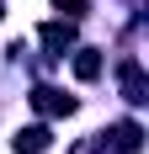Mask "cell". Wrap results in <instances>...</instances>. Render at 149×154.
Segmentation results:
<instances>
[{"label": "cell", "mask_w": 149, "mask_h": 154, "mask_svg": "<svg viewBox=\"0 0 149 154\" xmlns=\"http://www.w3.org/2000/svg\"><path fill=\"white\" fill-rule=\"evenodd\" d=\"M32 106L43 112V117H69V112H74V96L53 91V85H37V91H32Z\"/></svg>", "instance_id": "1"}, {"label": "cell", "mask_w": 149, "mask_h": 154, "mask_svg": "<svg viewBox=\"0 0 149 154\" xmlns=\"http://www.w3.org/2000/svg\"><path fill=\"white\" fill-rule=\"evenodd\" d=\"M43 48L53 53V59H64V53L74 48V21H48L43 27Z\"/></svg>", "instance_id": "2"}, {"label": "cell", "mask_w": 149, "mask_h": 154, "mask_svg": "<svg viewBox=\"0 0 149 154\" xmlns=\"http://www.w3.org/2000/svg\"><path fill=\"white\" fill-rule=\"evenodd\" d=\"M122 96H128L133 106H144V101H149V85H144V69H138V59H122Z\"/></svg>", "instance_id": "3"}, {"label": "cell", "mask_w": 149, "mask_h": 154, "mask_svg": "<svg viewBox=\"0 0 149 154\" xmlns=\"http://www.w3.org/2000/svg\"><path fill=\"white\" fill-rule=\"evenodd\" d=\"M48 143H53V133H48V128L37 122V128H21V133L11 138V149H16V154H43Z\"/></svg>", "instance_id": "4"}, {"label": "cell", "mask_w": 149, "mask_h": 154, "mask_svg": "<svg viewBox=\"0 0 149 154\" xmlns=\"http://www.w3.org/2000/svg\"><path fill=\"white\" fill-rule=\"evenodd\" d=\"M112 143H117L122 154H138V143H144V128H138V122H117V128H112Z\"/></svg>", "instance_id": "5"}, {"label": "cell", "mask_w": 149, "mask_h": 154, "mask_svg": "<svg viewBox=\"0 0 149 154\" xmlns=\"http://www.w3.org/2000/svg\"><path fill=\"white\" fill-rule=\"evenodd\" d=\"M101 75V53L96 48H74V80H96Z\"/></svg>", "instance_id": "6"}, {"label": "cell", "mask_w": 149, "mask_h": 154, "mask_svg": "<svg viewBox=\"0 0 149 154\" xmlns=\"http://www.w3.org/2000/svg\"><path fill=\"white\" fill-rule=\"evenodd\" d=\"M85 5H90V0H53V11L69 16V21H74V16H85Z\"/></svg>", "instance_id": "7"}]
</instances>
